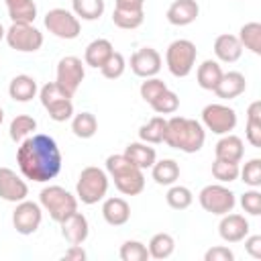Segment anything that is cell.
I'll return each instance as SVG.
<instances>
[{
    "label": "cell",
    "mask_w": 261,
    "mask_h": 261,
    "mask_svg": "<svg viewBox=\"0 0 261 261\" xmlns=\"http://www.w3.org/2000/svg\"><path fill=\"white\" fill-rule=\"evenodd\" d=\"M43 22H45V29L51 35H55L57 39H63V41L77 39L80 33H82V20L67 8H51V10H47Z\"/></svg>",
    "instance_id": "cell-10"
},
{
    "label": "cell",
    "mask_w": 261,
    "mask_h": 261,
    "mask_svg": "<svg viewBox=\"0 0 261 261\" xmlns=\"http://www.w3.org/2000/svg\"><path fill=\"white\" fill-rule=\"evenodd\" d=\"M37 94H39L37 80L31 77V75H27V73L14 75L10 80V84H8V96L14 102H31Z\"/></svg>",
    "instance_id": "cell-23"
},
{
    "label": "cell",
    "mask_w": 261,
    "mask_h": 261,
    "mask_svg": "<svg viewBox=\"0 0 261 261\" xmlns=\"http://www.w3.org/2000/svg\"><path fill=\"white\" fill-rule=\"evenodd\" d=\"M145 0H114V8L120 10H143Z\"/></svg>",
    "instance_id": "cell-48"
},
{
    "label": "cell",
    "mask_w": 261,
    "mask_h": 261,
    "mask_svg": "<svg viewBox=\"0 0 261 261\" xmlns=\"http://www.w3.org/2000/svg\"><path fill=\"white\" fill-rule=\"evenodd\" d=\"M4 4L12 22H35L37 18L35 0H4Z\"/></svg>",
    "instance_id": "cell-27"
},
{
    "label": "cell",
    "mask_w": 261,
    "mask_h": 261,
    "mask_svg": "<svg viewBox=\"0 0 261 261\" xmlns=\"http://www.w3.org/2000/svg\"><path fill=\"white\" fill-rule=\"evenodd\" d=\"M124 155L128 157V161L133 165H137L139 169H151V165L157 161V153H155V147H151L149 143H143V141H135V143H128L124 147Z\"/></svg>",
    "instance_id": "cell-22"
},
{
    "label": "cell",
    "mask_w": 261,
    "mask_h": 261,
    "mask_svg": "<svg viewBox=\"0 0 261 261\" xmlns=\"http://www.w3.org/2000/svg\"><path fill=\"white\" fill-rule=\"evenodd\" d=\"M106 10L104 0H71V12L80 20H98Z\"/></svg>",
    "instance_id": "cell-31"
},
{
    "label": "cell",
    "mask_w": 261,
    "mask_h": 261,
    "mask_svg": "<svg viewBox=\"0 0 261 261\" xmlns=\"http://www.w3.org/2000/svg\"><path fill=\"white\" fill-rule=\"evenodd\" d=\"M35 130H37V120L29 114H16L8 126V135L14 143H22L27 137L35 135Z\"/></svg>",
    "instance_id": "cell-30"
},
{
    "label": "cell",
    "mask_w": 261,
    "mask_h": 261,
    "mask_svg": "<svg viewBox=\"0 0 261 261\" xmlns=\"http://www.w3.org/2000/svg\"><path fill=\"white\" fill-rule=\"evenodd\" d=\"M165 200H167L169 208H173V210H186V208L192 206L194 194H192V190L186 188V186L171 184L169 190H167V194H165Z\"/></svg>",
    "instance_id": "cell-34"
},
{
    "label": "cell",
    "mask_w": 261,
    "mask_h": 261,
    "mask_svg": "<svg viewBox=\"0 0 261 261\" xmlns=\"http://www.w3.org/2000/svg\"><path fill=\"white\" fill-rule=\"evenodd\" d=\"M88 253L82 249V245H69V249L63 253V261H86Z\"/></svg>",
    "instance_id": "cell-47"
},
{
    "label": "cell",
    "mask_w": 261,
    "mask_h": 261,
    "mask_svg": "<svg viewBox=\"0 0 261 261\" xmlns=\"http://www.w3.org/2000/svg\"><path fill=\"white\" fill-rule=\"evenodd\" d=\"M245 155V143L241 137L228 133V135H220L218 143L214 145V157L216 159H224V161H237L241 163Z\"/></svg>",
    "instance_id": "cell-21"
},
{
    "label": "cell",
    "mask_w": 261,
    "mask_h": 261,
    "mask_svg": "<svg viewBox=\"0 0 261 261\" xmlns=\"http://www.w3.org/2000/svg\"><path fill=\"white\" fill-rule=\"evenodd\" d=\"M245 137L247 141L261 149V120H255V118H247V126H245Z\"/></svg>",
    "instance_id": "cell-45"
},
{
    "label": "cell",
    "mask_w": 261,
    "mask_h": 261,
    "mask_svg": "<svg viewBox=\"0 0 261 261\" xmlns=\"http://www.w3.org/2000/svg\"><path fill=\"white\" fill-rule=\"evenodd\" d=\"M167 90V84L163 82V80H159L157 75H153V77H145V82L141 84V88H139V94H141V98L147 102V104H151L161 92H165Z\"/></svg>",
    "instance_id": "cell-42"
},
{
    "label": "cell",
    "mask_w": 261,
    "mask_h": 261,
    "mask_svg": "<svg viewBox=\"0 0 261 261\" xmlns=\"http://www.w3.org/2000/svg\"><path fill=\"white\" fill-rule=\"evenodd\" d=\"M71 133L77 139H92L98 133V120L92 112H77L71 116Z\"/></svg>",
    "instance_id": "cell-32"
},
{
    "label": "cell",
    "mask_w": 261,
    "mask_h": 261,
    "mask_svg": "<svg viewBox=\"0 0 261 261\" xmlns=\"http://www.w3.org/2000/svg\"><path fill=\"white\" fill-rule=\"evenodd\" d=\"M86 77V63L75 57V55H65L57 61V69H55V82L69 94L73 96L77 92V88L82 86Z\"/></svg>",
    "instance_id": "cell-11"
},
{
    "label": "cell",
    "mask_w": 261,
    "mask_h": 261,
    "mask_svg": "<svg viewBox=\"0 0 261 261\" xmlns=\"http://www.w3.org/2000/svg\"><path fill=\"white\" fill-rule=\"evenodd\" d=\"M198 49L190 39H175L167 45L165 51V65L173 77H186L192 73L196 65Z\"/></svg>",
    "instance_id": "cell-6"
},
{
    "label": "cell",
    "mask_w": 261,
    "mask_h": 261,
    "mask_svg": "<svg viewBox=\"0 0 261 261\" xmlns=\"http://www.w3.org/2000/svg\"><path fill=\"white\" fill-rule=\"evenodd\" d=\"M239 177H241V181L245 186L259 188L261 186V159L259 157H253L243 167H239Z\"/></svg>",
    "instance_id": "cell-38"
},
{
    "label": "cell",
    "mask_w": 261,
    "mask_h": 261,
    "mask_svg": "<svg viewBox=\"0 0 261 261\" xmlns=\"http://www.w3.org/2000/svg\"><path fill=\"white\" fill-rule=\"evenodd\" d=\"M200 14V6L196 0H173L165 12L167 22L173 27H188Z\"/></svg>",
    "instance_id": "cell-17"
},
{
    "label": "cell",
    "mask_w": 261,
    "mask_h": 261,
    "mask_svg": "<svg viewBox=\"0 0 261 261\" xmlns=\"http://www.w3.org/2000/svg\"><path fill=\"white\" fill-rule=\"evenodd\" d=\"M147 251H149V259H167L173 255L175 251V241L169 232H157L151 237L149 245H147Z\"/></svg>",
    "instance_id": "cell-28"
},
{
    "label": "cell",
    "mask_w": 261,
    "mask_h": 261,
    "mask_svg": "<svg viewBox=\"0 0 261 261\" xmlns=\"http://www.w3.org/2000/svg\"><path fill=\"white\" fill-rule=\"evenodd\" d=\"M43 222V208L39 202L33 200H22L16 202V208L12 212V226L16 228L18 234H33L39 230Z\"/></svg>",
    "instance_id": "cell-12"
},
{
    "label": "cell",
    "mask_w": 261,
    "mask_h": 261,
    "mask_svg": "<svg viewBox=\"0 0 261 261\" xmlns=\"http://www.w3.org/2000/svg\"><path fill=\"white\" fill-rule=\"evenodd\" d=\"M243 241H245V251L253 259H261V234H247Z\"/></svg>",
    "instance_id": "cell-46"
},
{
    "label": "cell",
    "mask_w": 261,
    "mask_h": 261,
    "mask_svg": "<svg viewBox=\"0 0 261 261\" xmlns=\"http://www.w3.org/2000/svg\"><path fill=\"white\" fill-rule=\"evenodd\" d=\"M249 230H251L249 220L243 214L226 212L218 222V234L224 243H241L249 234Z\"/></svg>",
    "instance_id": "cell-15"
},
{
    "label": "cell",
    "mask_w": 261,
    "mask_h": 261,
    "mask_svg": "<svg viewBox=\"0 0 261 261\" xmlns=\"http://www.w3.org/2000/svg\"><path fill=\"white\" fill-rule=\"evenodd\" d=\"M106 173L114 179L116 190L122 196H139L145 190V173L128 161L124 153H114L106 157Z\"/></svg>",
    "instance_id": "cell-3"
},
{
    "label": "cell",
    "mask_w": 261,
    "mask_h": 261,
    "mask_svg": "<svg viewBox=\"0 0 261 261\" xmlns=\"http://www.w3.org/2000/svg\"><path fill=\"white\" fill-rule=\"evenodd\" d=\"M29 196L27 181L10 167H0V198L4 202H22Z\"/></svg>",
    "instance_id": "cell-14"
},
{
    "label": "cell",
    "mask_w": 261,
    "mask_h": 261,
    "mask_svg": "<svg viewBox=\"0 0 261 261\" xmlns=\"http://www.w3.org/2000/svg\"><path fill=\"white\" fill-rule=\"evenodd\" d=\"M163 59L157 49L153 47H141L130 55V71L139 77H153L161 71Z\"/></svg>",
    "instance_id": "cell-13"
},
{
    "label": "cell",
    "mask_w": 261,
    "mask_h": 261,
    "mask_svg": "<svg viewBox=\"0 0 261 261\" xmlns=\"http://www.w3.org/2000/svg\"><path fill=\"white\" fill-rule=\"evenodd\" d=\"M124 69H126V59H124V55L122 53H118V51H112V55L104 61V65L100 67V71H102V75L106 77V80H118L122 73H124Z\"/></svg>",
    "instance_id": "cell-40"
},
{
    "label": "cell",
    "mask_w": 261,
    "mask_h": 261,
    "mask_svg": "<svg viewBox=\"0 0 261 261\" xmlns=\"http://www.w3.org/2000/svg\"><path fill=\"white\" fill-rule=\"evenodd\" d=\"M118 255H120L122 261H147V259H149L147 245L141 243V241H135V239L124 241Z\"/></svg>",
    "instance_id": "cell-39"
},
{
    "label": "cell",
    "mask_w": 261,
    "mask_h": 261,
    "mask_svg": "<svg viewBox=\"0 0 261 261\" xmlns=\"http://www.w3.org/2000/svg\"><path fill=\"white\" fill-rule=\"evenodd\" d=\"M108 184H110V177H108L106 169L96 167V165L84 167L80 177H77V181H75L77 202H82L86 206L102 202L106 198V194H108Z\"/></svg>",
    "instance_id": "cell-4"
},
{
    "label": "cell",
    "mask_w": 261,
    "mask_h": 261,
    "mask_svg": "<svg viewBox=\"0 0 261 261\" xmlns=\"http://www.w3.org/2000/svg\"><path fill=\"white\" fill-rule=\"evenodd\" d=\"M39 204L43 212L51 216V220L61 222L77 210V196L61 186H45L39 194Z\"/></svg>",
    "instance_id": "cell-5"
},
{
    "label": "cell",
    "mask_w": 261,
    "mask_h": 261,
    "mask_svg": "<svg viewBox=\"0 0 261 261\" xmlns=\"http://www.w3.org/2000/svg\"><path fill=\"white\" fill-rule=\"evenodd\" d=\"M45 110L51 120L65 122V120H71V116H73V102H71V98H61V100L45 106Z\"/></svg>",
    "instance_id": "cell-41"
},
{
    "label": "cell",
    "mask_w": 261,
    "mask_h": 261,
    "mask_svg": "<svg viewBox=\"0 0 261 261\" xmlns=\"http://www.w3.org/2000/svg\"><path fill=\"white\" fill-rule=\"evenodd\" d=\"M198 202L206 212L222 216L226 212H232V208L237 204V194L230 188H226L224 184H208L200 190Z\"/></svg>",
    "instance_id": "cell-7"
},
{
    "label": "cell",
    "mask_w": 261,
    "mask_h": 261,
    "mask_svg": "<svg viewBox=\"0 0 261 261\" xmlns=\"http://www.w3.org/2000/svg\"><path fill=\"white\" fill-rule=\"evenodd\" d=\"M112 51H114V47L108 39H94L92 43H88V47L84 51V63L100 69L104 65V61L112 55Z\"/></svg>",
    "instance_id": "cell-24"
},
{
    "label": "cell",
    "mask_w": 261,
    "mask_h": 261,
    "mask_svg": "<svg viewBox=\"0 0 261 261\" xmlns=\"http://www.w3.org/2000/svg\"><path fill=\"white\" fill-rule=\"evenodd\" d=\"M214 55H216V61H222V63L239 61L243 55V45H241L239 37L230 35V33L218 35L214 39Z\"/></svg>",
    "instance_id": "cell-18"
},
{
    "label": "cell",
    "mask_w": 261,
    "mask_h": 261,
    "mask_svg": "<svg viewBox=\"0 0 261 261\" xmlns=\"http://www.w3.org/2000/svg\"><path fill=\"white\" fill-rule=\"evenodd\" d=\"M61 224V234L69 245H82L88 234H90V222L82 212H71L65 220L59 222Z\"/></svg>",
    "instance_id": "cell-16"
},
{
    "label": "cell",
    "mask_w": 261,
    "mask_h": 261,
    "mask_svg": "<svg viewBox=\"0 0 261 261\" xmlns=\"http://www.w3.org/2000/svg\"><path fill=\"white\" fill-rule=\"evenodd\" d=\"M237 110L222 102H212L202 108V126L214 135H228L237 126Z\"/></svg>",
    "instance_id": "cell-9"
},
{
    "label": "cell",
    "mask_w": 261,
    "mask_h": 261,
    "mask_svg": "<svg viewBox=\"0 0 261 261\" xmlns=\"http://www.w3.org/2000/svg\"><path fill=\"white\" fill-rule=\"evenodd\" d=\"M145 20V10H120V8H114L112 12V22L118 27V29H124V31H133V29H139Z\"/></svg>",
    "instance_id": "cell-35"
},
{
    "label": "cell",
    "mask_w": 261,
    "mask_h": 261,
    "mask_svg": "<svg viewBox=\"0 0 261 261\" xmlns=\"http://www.w3.org/2000/svg\"><path fill=\"white\" fill-rule=\"evenodd\" d=\"M204 261H234V253L224 245H216L204 253Z\"/></svg>",
    "instance_id": "cell-44"
},
{
    "label": "cell",
    "mask_w": 261,
    "mask_h": 261,
    "mask_svg": "<svg viewBox=\"0 0 261 261\" xmlns=\"http://www.w3.org/2000/svg\"><path fill=\"white\" fill-rule=\"evenodd\" d=\"M4 39L8 47L18 53H35L43 47V33L33 22H12Z\"/></svg>",
    "instance_id": "cell-8"
},
{
    "label": "cell",
    "mask_w": 261,
    "mask_h": 261,
    "mask_svg": "<svg viewBox=\"0 0 261 261\" xmlns=\"http://www.w3.org/2000/svg\"><path fill=\"white\" fill-rule=\"evenodd\" d=\"M151 175L159 186H171L179 179V163L175 159H159L151 165Z\"/></svg>",
    "instance_id": "cell-26"
},
{
    "label": "cell",
    "mask_w": 261,
    "mask_h": 261,
    "mask_svg": "<svg viewBox=\"0 0 261 261\" xmlns=\"http://www.w3.org/2000/svg\"><path fill=\"white\" fill-rule=\"evenodd\" d=\"M247 90V80L241 71H226L222 73L220 82L214 88V94L220 100H234Z\"/></svg>",
    "instance_id": "cell-20"
},
{
    "label": "cell",
    "mask_w": 261,
    "mask_h": 261,
    "mask_svg": "<svg viewBox=\"0 0 261 261\" xmlns=\"http://www.w3.org/2000/svg\"><path fill=\"white\" fill-rule=\"evenodd\" d=\"M4 122V110H2V106H0V124Z\"/></svg>",
    "instance_id": "cell-50"
},
{
    "label": "cell",
    "mask_w": 261,
    "mask_h": 261,
    "mask_svg": "<svg viewBox=\"0 0 261 261\" xmlns=\"http://www.w3.org/2000/svg\"><path fill=\"white\" fill-rule=\"evenodd\" d=\"M61 151L53 137L49 135H31L16 149V163L24 179L47 184L55 179L61 171Z\"/></svg>",
    "instance_id": "cell-1"
},
{
    "label": "cell",
    "mask_w": 261,
    "mask_h": 261,
    "mask_svg": "<svg viewBox=\"0 0 261 261\" xmlns=\"http://www.w3.org/2000/svg\"><path fill=\"white\" fill-rule=\"evenodd\" d=\"M239 41L243 49H249L251 53L259 55L261 53V22H245L239 31Z\"/></svg>",
    "instance_id": "cell-33"
},
{
    "label": "cell",
    "mask_w": 261,
    "mask_h": 261,
    "mask_svg": "<svg viewBox=\"0 0 261 261\" xmlns=\"http://www.w3.org/2000/svg\"><path fill=\"white\" fill-rule=\"evenodd\" d=\"M4 37H6V29H4V27H2V22H0V41H2Z\"/></svg>",
    "instance_id": "cell-49"
},
{
    "label": "cell",
    "mask_w": 261,
    "mask_h": 261,
    "mask_svg": "<svg viewBox=\"0 0 261 261\" xmlns=\"http://www.w3.org/2000/svg\"><path fill=\"white\" fill-rule=\"evenodd\" d=\"M102 218L110 224V226H122L128 222L130 218V206L124 198L118 196H110L104 198L102 202Z\"/></svg>",
    "instance_id": "cell-19"
},
{
    "label": "cell",
    "mask_w": 261,
    "mask_h": 261,
    "mask_svg": "<svg viewBox=\"0 0 261 261\" xmlns=\"http://www.w3.org/2000/svg\"><path fill=\"white\" fill-rule=\"evenodd\" d=\"M222 67H220V61L216 59H206L198 65L196 69V80H198V86L202 90H208V92H214L216 84L220 82L222 77Z\"/></svg>",
    "instance_id": "cell-25"
},
{
    "label": "cell",
    "mask_w": 261,
    "mask_h": 261,
    "mask_svg": "<svg viewBox=\"0 0 261 261\" xmlns=\"http://www.w3.org/2000/svg\"><path fill=\"white\" fill-rule=\"evenodd\" d=\"M241 208L247 212V214H251V216H259L261 214V192L257 190V188H251V190H247L243 196H241Z\"/></svg>",
    "instance_id": "cell-43"
},
{
    "label": "cell",
    "mask_w": 261,
    "mask_h": 261,
    "mask_svg": "<svg viewBox=\"0 0 261 261\" xmlns=\"http://www.w3.org/2000/svg\"><path fill=\"white\" fill-rule=\"evenodd\" d=\"M157 114H173V112H177V108H179V98H177V94L175 92H171L169 88L165 90V92H161L151 104H149Z\"/></svg>",
    "instance_id": "cell-37"
},
{
    "label": "cell",
    "mask_w": 261,
    "mask_h": 261,
    "mask_svg": "<svg viewBox=\"0 0 261 261\" xmlns=\"http://www.w3.org/2000/svg\"><path fill=\"white\" fill-rule=\"evenodd\" d=\"M165 126H167V118H163V116H153L149 122H145V124L139 128V141L149 143V145H159V143H163Z\"/></svg>",
    "instance_id": "cell-29"
},
{
    "label": "cell",
    "mask_w": 261,
    "mask_h": 261,
    "mask_svg": "<svg viewBox=\"0 0 261 261\" xmlns=\"http://www.w3.org/2000/svg\"><path fill=\"white\" fill-rule=\"evenodd\" d=\"M239 163L237 161H224V159H214L212 163V175L218 179V184H230L239 179Z\"/></svg>",
    "instance_id": "cell-36"
},
{
    "label": "cell",
    "mask_w": 261,
    "mask_h": 261,
    "mask_svg": "<svg viewBox=\"0 0 261 261\" xmlns=\"http://www.w3.org/2000/svg\"><path fill=\"white\" fill-rule=\"evenodd\" d=\"M206 141V128L200 120L186 118V116H171L167 118L165 137L163 143L171 149H177L181 153H198L204 147Z\"/></svg>",
    "instance_id": "cell-2"
}]
</instances>
